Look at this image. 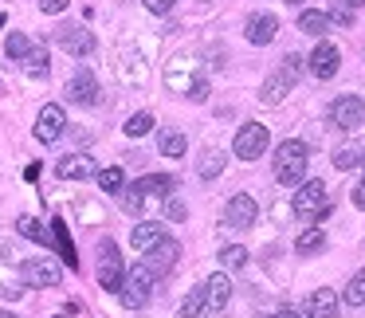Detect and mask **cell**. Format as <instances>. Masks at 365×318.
<instances>
[{
    "mask_svg": "<svg viewBox=\"0 0 365 318\" xmlns=\"http://www.w3.org/2000/svg\"><path fill=\"white\" fill-rule=\"evenodd\" d=\"M307 145L302 142H279V150H275V161H271V169H275V181L279 185H299L302 177H307Z\"/></svg>",
    "mask_w": 365,
    "mask_h": 318,
    "instance_id": "1",
    "label": "cell"
},
{
    "mask_svg": "<svg viewBox=\"0 0 365 318\" xmlns=\"http://www.w3.org/2000/svg\"><path fill=\"white\" fill-rule=\"evenodd\" d=\"M118 294H122V307L142 310L145 302H150V294H153V271L145 267V263H134V267H126Z\"/></svg>",
    "mask_w": 365,
    "mask_h": 318,
    "instance_id": "2",
    "label": "cell"
},
{
    "mask_svg": "<svg viewBox=\"0 0 365 318\" xmlns=\"http://www.w3.org/2000/svg\"><path fill=\"white\" fill-rule=\"evenodd\" d=\"M299 75H302V56H294V51H291V56L283 59V67H279V71L271 75L267 83H263L259 98H263L267 106H279L287 95H291V87H294V83H299Z\"/></svg>",
    "mask_w": 365,
    "mask_h": 318,
    "instance_id": "3",
    "label": "cell"
},
{
    "mask_svg": "<svg viewBox=\"0 0 365 318\" xmlns=\"http://www.w3.org/2000/svg\"><path fill=\"white\" fill-rule=\"evenodd\" d=\"M294 216L299 220H326L330 216V197H326V185L322 181H307L291 200Z\"/></svg>",
    "mask_w": 365,
    "mask_h": 318,
    "instance_id": "4",
    "label": "cell"
},
{
    "mask_svg": "<svg viewBox=\"0 0 365 318\" xmlns=\"http://www.w3.org/2000/svg\"><path fill=\"white\" fill-rule=\"evenodd\" d=\"M267 145H271L267 126H263V122H247V126H240V130H236L232 153H236L240 161H255V158H263V153H267Z\"/></svg>",
    "mask_w": 365,
    "mask_h": 318,
    "instance_id": "5",
    "label": "cell"
},
{
    "mask_svg": "<svg viewBox=\"0 0 365 318\" xmlns=\"http://www.w3.org/2000/svg\"><path fill=\"white\" fill-rule=\"evenodd\" d=\"M122 252H118V244L114 240H103V247H98V283H103V291H110V294H118V287H122Z\"/></svg>",
    "mask_w": 365,
    "mask_h": 318,
    "instance_id": "6",
    "label": "cell"
},
{
    "mask_svg": "<svg viewBox=\"0 0 365 318\" xmlns=\"http://www.w3.org/2000/svg\"><path fill=\"white\" fill-rule=\"evenodd\" d=\"M330 126H338V130H361L365 126V103L357 95H338L330 103Z\"/></svg>",
    "mask_w": 365,
    "mask_h": 318,
    "instance_id": "7",
    "label": "cell"
},
{
    "mask_svg": "<svg viewBox=\"0 0 365 318\" xmlns=\"http://www.w3.org/2000/svg\"><path fill=\"white\" fill-rule=\"evenodd\" d=\"M63 134H67V111H63L59 103H48V106L40 111V118H36V142L56 145Z\"/></svg>",
    "mask_w": 365,
    "mask_h": 318,
    "instance_id": "8",
    "label": "cell"
},
{
    "mask_svg": "<svg viewBox=\"0 0 365 318\" xmlns=\"http://www.w3.org/2000/svg\"><path fill=\"white\" fill-rule=\"evenodd\" d=\"M24 283L28 287H56L59 283V260L56 255H36V260H24Z\"/></svg>",
    "mask_w": 365,
    "mask_h": 318,
    "instance_id": "9",
    "label": "cell"
},
{
    "mask_svg": "<svg viewBox=\"0 0 365 318\" xmlns=\"http://www.w3.org/2000/svg\"><path fill=\"white\" fill-rule=\"evenodd\" d=\"M56 43L67 51V56H91L95 51V32H87L83 24H67V28H59L56 32Z\"/></svg>",
    "mask_w": 365,
    "mask_h": 318,
    "instance_id": "10",
    "label": "cell"
},
{
    "mask_svg": "<svg viewBox=\"0 0 365 318\" xmlns=\"http://www.w3.org/2000/svg\"><path fill=\"white\" fill-rule=\"evenodd\" d=\"M177 255H181V244L165 236V240H161V244H153L150 252L142 255V263H145V267L153 271V279H158V275H165V271H173Z\"/></svg>",
    "mask_w": 365,
    "mask_h": 318,
    "instance_id": "11",
    "label": "cell"
},
{
    "mask_svg": "<svg viewBox=\"0 0 365 318\" xmlns=\"http://www.w3.org/2000/svg\"><path fill=\"white\" fill-rule=\"evenodd\" d=\"M224 220H228L232 228H252V224L259 220V205H255L247 193H236V197L228 200V208H224Z\"/></svg>",
    "mask_w": 365,
    "mask_h": 318,
    "instance_id": "12",
    "label": "cell"
},
{
    "mask_svg": "<svg viewBox=\"0 0 365 318\" xmlns=\"http://www.w3.org/2000/svg\"><path fill=\"white\" fill-rule=\"evenodd\" d=\"M338 67H341V51L334 48V43L322 40L314 51H310V75H314V79H334Z\"/></svg>",
    "mask_w": 365,
    "mask_h": 318,
    "instance_id": "13",
    "label": "cell"
},
{
    "mask_svg": "<svg viewBox=\"0 0 365 318\" xmlns=\"http://www.w3.org/2000/svg\"><path fill=\"white\" fill-rule=\"evenodd\" d=\"M63 95H67V103H79V106H91V103H98V79L83 67V71H75V79L63 87Z\"/></svg>",
    "mask_w": 365,
    "mask_h": 318,
    "instance_id": "14",
    "label": "cell"
},
{
    "mask_svg": "<svg viewBox=\"0 0 365 318\" xmlns=\"http://www.w3.org/2000/svg\"><path fill=\"white\" fill-rule=\"evenodd\" d=\"M165 83H169V91H177V95H189L192 87H200V75L192 71V59H173V63H169V71H165Z\"/></svg>",
    "mask_w": 365,
    "mask_h": 318,
    "instance_id": "15",
    "label": "cell"
},
{
    "mask_svg": "<svg viewBox=\"0 0 365 318\" xmlns=\"http://www.w3.org/2000/svg\"><path fill=\"white\" fill-rule=\"evenodd\" d=\"M228 299H232V279H228V271L205 279V314H220V310L228 307Z\"/></svg>",
    "mask_w": 365,
    "mask_h": 318,
    "instance_id": "16",
    "label": "cell"
},
{
    "mask_svg": "<svg viewBox=\"0 0 365 318\" xmlns=\"http://www.w3.org/2000/svg\"><path fill=\"white\" fill-rule=\"evenodd\" d=\"M95 173H98V165H95V158H87V153H71V158H63L56 165L59 181H91Z\"/></svg>",
    "mask_w": 365,
    "mask_h": 318,
    "instance_id": "17",
    "label": "cell"
},
{
    "mask_svg": "<svg viewBox=\"0 0 365 318\" xmlns=\"http://www.w3.org/2000/svg\"><path fill=\"white\" fill-rule=\"evenodd\" d=\"M275 32H279V20L271 16V12H252V16H247V24H244L247 43H255V48L271 43V40H275Z\"/></svg>",
    "mask_w": 365,
    "mask_h": 318,
    "instance_id": "18",
    "label": "cell"
},
{
    "mask_svg": "<svg viewBox=\"0 0 365 318\" xmlns=\"http://www.w3.org/2000/svg\"><path fill=\"white\" fill-rule=\"evenodd\" d=\"M302 314H310V318H338V291H330V287L310 291L307 302H302Z\"/></svg>",
    "mask_w": 365,
    "mask_h": 318,
    "instance_id": "19",
    "label": "cell"
},
{
    "mask_svg": "<svg viewBox=\"0 0 365 318\" xmlns=\"http://www.w3.org/2000/svg\"><path fill=\"white\" fill-rule=\"evenodd\" d=\"M161 240H165V228H161L158 220H142L134 232H130V244H134L138 252H150L153 244H161Z\"/></svg>",
    "mask_w": 365,
    "mask_h": 318,
    "instance_id": "20",
    "label": "cell"
},
{
    "mask_svg": "<svg viewBox=\"0 0 365 318\" xmlns=\"http://www.w3.org/2000/svg\"><path fill=\"white\" fill-rule=\"evenodd\" d=\"M134 185L145 193V200H150V197L169 200V197H173V189H177V181L169 173H150V177H142V181H134Z\"/></svg>",
    "mask_w": 365,
    "mask_h": 318,
    "instance_id": "21",
    "label": "cell"
},
{
    "mask_svg": "<svg viewBox=\"0 0 365 318\" xmlns=\"http://www.w3.org/2000/svg\"><path fill=\"white\" fill-rule=\"evenodd\" d=\"M51 247H59V255H63L67 267H79V255H75V244H71V236H67V224L63 220L51 224Z\"/></svg>",
    "mask_w": 365,
    "mask_h": 318,
    "instance_id": "22",
    "label": "cell"
},
{
    "mask_svg": "<svg viewBox=\"0 0 365 318\" xmlns=\"http://www.w3.org/2000/svg\"><path fill=\"white\" fill-rule=\"evenodd\" d=\"M158 150H161V158H185L189 138H185L181 130H161V134H158Z\"/></svg>",
    "mask_w": 365,
    "mask_h": 318,
    "instance_id": "23",
    "label": "cell"
},
{
    "mask_svg": "<svg viewBox=\"0 0 365 318\" xmlns=\"http://www.w3.org/2000/svg\"><path fill=\"white\" fill-rule=\"evenodd\" d=\"M16 228H20V236L36 240V244H40V247H51V232L43 228V224L36 220V216H20V224H16Z\"/></svg>",
    "mask_w": 365,
    "mask_h": 318,
    "instance_id": "24",
    "label": "cell"
},
{
    "mask_svg": "<svg viewBox=\"0 0 365 318\" xmlns=\"http://www.w3.org/2000/svg\"><path fill=\"white\" fill-rule=\"evenodd\" d=\"M326 28H330V16L318 12V9H310L299 16V32H307V36H326Z\"/></svg>",
    "mask_w": 365,
    "mask_h": 318,
    "instance_id": "25",
    "label": "cell"
},
{
    "mask_svg": "<svg viewBox=\"0 0 365 318\" xmlns=\"http://www.w3.org/2000/svg\"><path fill=\"white\" fill-rule=\"evenodd\" d=\"M24 63V71L32 75V79H48V51L43 48H28V56L20 59Z\"/></svg>",
    "mask_w": 365,
    "mask_h": 318,
    "instance_id": "26",
    "label": "cell"
},
{
    "mask_svg": "<svg viewBox=\"0 0 365 318\" xmlns=\"http://www.w3.org/2000/svg\"><path fill=\"white\" fill-rule=\"evenodd\" d=\"M95 181H98V189H103V193H122V189H126V173H122L118 165L98 169V173H95Z\"/></svg>",
    "mask_w": 365,
    "mask_h": 318,
    "instance_id": "27",
    "label": "cell"
},
{
    "mask_svg": "<svg viewBox=\"0 0 365 318\" xmlns=\"http://www.w3.org/2000/svg\"><path fill=\"white\" fill-rule=\"evenodd\" d=\"M326 247V232L322 228H307L299 240H294V252H302V255H314V252H322Z\"/></svg>",
    "mask_w": 365,
    "mask_h": 318,
    "instance_id": "28",
    "label": "cell"
},
{
    "mask_svg": "<svg viewBox=\"0 0 365 318\" xmlns=\"http://www.w3.org/2000/svg\"><path fill=\"white\" fill-rule=\"evenodd\" d=\"M205 314V283H197L189 291V299L181 302V310H177V318H200Z\"/></svg>",
    "mask_w": 365,
    "mask_h": 318,
    "instance_id": "29",
    "label": "cell"
},
{
    "mask_svg": "<svg viewBox=\"0 0 365 318\" xmlns=\"http://www.w3.org/2000/svg\"><path fill=\"white\" fill-rule=\"evenodd\" d=\"M197 173L205 177V181H212V177H220V173H224V153H220V150H205V158H200Z\"/></svg>",
    "mask_w": 365,
    "mask_h": 318,
    "instance_id": "30",
    "label": "cell"
},
{
    "mask_svg": "<svg viewBox=\"0 0 365 318\" xmlns=\"http://www.w3.org/2000/svg\"><path fill=\"white\" fill-rule=\"evenodd\" d=\"M341 299H346L349 307H365V267L346 283V294H341Z\"/></svg>",
    "mask_w": 365,
    "mask_h": 318,
    "instance_id": "31",
    "label": "cell"
},
{
    "mask_svg": "<svg viewBox=\"0 0 365 318\" xmlns=\"http://www.w3.org/2000/svg\"><path fill=\"white\" fill-rule=\"evenodd\" d=\"M220 263H224V271H240V267H247V247L228 244V247L220 252Z\"/></svg>",
    "mask_w": 365,
    "mask_h": 318,
    "instance_id": "32",
    "label": "cell"
},
{
    "mask_svg": "<svg viewBox=\"0 0 365 318\" xmlns=\"http://www.w3.org/2000/svg\"><path fill=\"white\" fill-rule=\"evenodd\" d=\"M361 153H365V150H357V145H341V150H334V169H354V165H361Z\"/></svg>",
    "mask_w": 365,
    "mask_h": 318,
    "instance_id": "33",
    "label": "cell"
},
{
    "mask_svg": "<svg viewBox=\"0 0 365 318\" xmlns=\"http://www.w3.org/2000/svg\"><path fill=\"white\" fill-rule=\"evenodd\" d=\"M142 205H145V193L138 189V185H130V189H122V208H126L130 216H142Z\"/></svg>",
    "mask_w": 365,
    "mask_h": 318,
    "instance_id": "34",
    "label": "cell"
},
{
    "mask_svg": "<svg viewBox=\"0 0 365 318\" xmlns=\"http://www.w3.org/2000/svg\"><path fill=\"white\" fill-rule=\"evenodd\" d=\"M150 130H153V114H150V111L134 114V118L126 122V134H130V138H145Z\"/></svg>",
    "mask_w": 365,
    "mask_h": 318,
    "instance_id": "35",
    "label": "cell"
},
{
    "mask_svg": "<svg viewBox=\"0 0 365 318\" xmlns=\"http://www.w3.org/2000/svg\"><path fill=\"white\" fill-rule=\"evenodd\" d=\"M28 48H32V43H28V36H24V32H12L9 40H4V51H9V59H24V56H28Z\"/></svg>",
    "mask_w": 365,
    "mask_h": 318,
    "instance_id": "36",
    "label": "cell"
},
{
    "mask_svg": "<svg viewBox=\"0 0 365 318\" xmlns=\"http://www.w3.org/2000/svg\"><path fill=\"white\" fill-rule=\"evenodd\" d=\"M165 216H169V220H185V216H189V208H185V200L169 197V200H165Z\"/></svg>",
    "mask_w": 365,
    "mask_h": 318,
    "instance_id": "37",
    "label": "cell"
},
{
    "mask_svg": "<svg viewBox=\"0 0 365 318\" xmlns=\"http://www.w3.org/2000/svg\"><path fill=\"white\" fill-rule=\"evenodd\" d=\"M326 16H330V20H338V24H354V9H349V4H338V9H334V12H326Z\"/></svg>",
    "mask_w": 365,
    "mask_h": 318,
    "instance_id": "38",
    "label": "cell"
},
{
    "mask_svg": "<svg viewBox=\"0 0 365 318\" xmlns=\"http://www.w3.org/2000/svg\"><path fill=\"white\" fill-rule=\"evenodd\" d=\"M142 4H145L150 12H158V16H165V12H173L177 0H142Z\"/></svg>",
    "mask_w": 365,
    "mask_h": 318,
    "instance_id": "39",
    "label": "cell"
},
{
    "mask_svg": "<svg viewBox=\"0 0 365 318\" xmlns=\"http://www.w3.org/2000/svg\"><path fill=\"white\" fill-rule=\"evenodd\" d=\"M67 4H71V0H40V12H48V16H59Z\"/></svg>",
    "mask_w": 365,
    "mask_h": 318,
    "instance_id": "40",
    "label": "cell"
},
{
    "mask_svg": "<svg viewBox=\"0 0 365 318\" xmlns=\"http://www.w3.org/2000/svg\"><path fill=\"white\" fill-rule=\"evenodd\" d=\"M354 205H357V208H361V212H365V177H361V181H357V185H354Z\"/></svg>",
    "mask_w": 365,
    "mask_h": 318,
    "instance_id": "41",
    "label": "cell"
},
{
    "mask_svg": "<svg viewBox=\"0 0 365 318\" xmlns=\"http://www.w3.org/2000/svg\"><path fill=\"white\" fill-rule=\"evenodd\" d=\"M0 294H4V299H20V294H24V287H12V283H4V287H0Z\"/></svg>",
    "mask_w": 365,
    "mask_h": 318,
    "instance_id": "42",
    "label": "cell"
},
{
    "mask_svg": "<svg viewBox=\"0 0 365 318\" xmlns=\"http://www.w3.org/2000/svg\"><path fill=\"white\" fill-rule=\"evenodd\" d=\"M275 318H302V314H299V310H291V307H283V310H279Z\"/></svg>",
    "mask_w": 365,
    "mask_h": 318,
    "instance_id": "43",
    "label": "cell"
},
{
    "mask_svg": "<svg viewBox=\"0 0 365 318\" xmlns=\"http://www.w3.org/2000/svg\"><path fill=\"white\" fill-rule=\"evenodd\" d=\"M0 318H20V314H12V310H0Z\"/></svg>",
    "mask_w": 365,
    "mask_h": 318,
    "instance_id": "44",
    "label": "cell"
},
{
    "mask_svg": "<svg viewBox=\"0 0 365 318\" xmlns=\"http://www.w3.org/2000/svg\"><path fill=\"white\" fill-rule=\"evenodd\" d=\"M287 4H294V9H299V4H302V0H287Z\"/></svg>",
    "mask_w": 365,
    "mask_h": 318,
    "instance_id": "45",
    "label": "cell"
},
{
    "mask_svg": "<svg viewBox=\"0 0 365 318\" xmlns=\"http://www.w3.org/2000/svg\"><path fill=\"white\" fill-rule=\"evenodd\" d=\"M361 165H365V153H361Z\"/></svg>",
    "mask_w": 365,
    "mask_h": 318,
    "instance_id": "46",
    "label": "cell"
},
{
    "mask_svg": "<svg viewBox=\"0 0 365 318\" xmlns=\"http://www.w3.org/2000/svg\"><path fill=\"white\" fill-rule=\"evenodd\" d=\"M56 318H59V314H56Z\"/></svg>",
    "mask_w": 365,
    "mask_h": 318,
    "instance_id": "47",
    "label": "cell"
}]
</instances>
